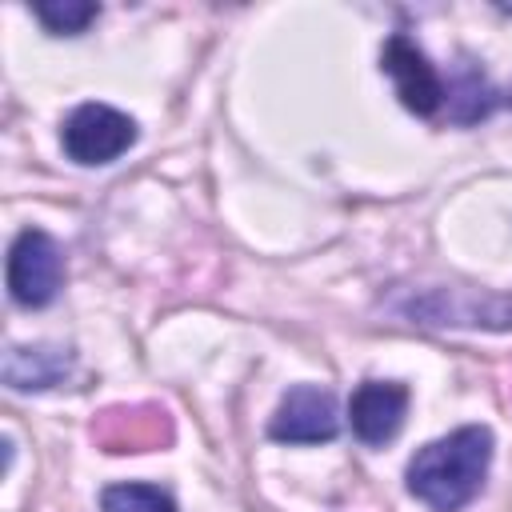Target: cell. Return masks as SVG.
Listing matches in <instances>:
<instances>
[{
    "instance_id": "6da1fadb",
    "label": "cell",
    "mask_w": 512,
    "mask_h": 512,
    "mask_svg": "<svg viewBox=\"0 0 512 512\" xmlns=\"http://www.w3.org/2000/svg\"><path fill=\"white\" fill-rule=\"evenodd\" d=\"M492 464V432L484 424H464L408 460V492L428 512H460L484 488Z\"/></svg>"
},
{
    "instance_id": "7a4b0ae2",
    "label": "cell",
    "mask_w": 512,
    "mask_h": 512,
    "mask_svg": "<svg viewBox=\"0 0 512 512\" xmlns=\"http://www.w3.org/2000/svg\"><path fill=\"white\" fill-rule=\"evenodd\" d=\"M136 120L120 108H108V104H80L68 112L64 128H60V144L68 152V160L76 164H112L120 160L132 144H136Z\"/></svg>"
},
{
    "instance_id": "3957f363",
    "label": "cell",
    "mask_w": 512,
    "mask_h": 512,
    "mask_svg": "<svg viewBox=\"0 0 512 512\" xmlns=\"http://www.w3.org/2000/svg\"><path fill=\"white\" fill-rule=\"evenodd\" d=\"M64 284V248L44 228H24L8 248V292L20 308H44Z\"/></svg>"
},
{
    "instance_id": "277c9868",
    "label": "cell",
    "mask_w": 512,
    "mask_h": 512,
    "mask_svg": "<svg viewBox=\"0 0 512 512\" xmlns=\"http://www.w3.org/2000/svg\"><path fill=\"white\" fill-rule=\"evenodd\" d=\"M92 440L104 452H152L172 444V416L160 404H112L92 420Z\"/></svg>"
},
{
    "instance_id": "5b68a950",
    "label": "cell",
    "mask_w": 512,
    "mask_h": 512,
    "mask_svg": "<svg viewBox=\"0 0 512 512\" xmlns=\"http://www.w3.org/2000/svg\"><path fill=\"white\" fill-rule=\"evenodd\" d=\"M380 68L392 76L396 96L408 112L416 116H432L444 104V84L436 76V68L428 64V56L416 48V40L408 32H392L380 48Z\"/></svg>"
},
{
    "instance_id": "8992f818",
    "label": "cell",
    "mask_w": 512,
    "mask_h": 512,
    "mask_svg": "<svg viewBox=\"0 0 512 512\" xmlns=\"http://www.w3.org/2000/svg\"><path fill=\"white\" fill-rule=\"evenodd\" d=\"M340 428L336 420V400L320 384H296L284 392L276 416L268 420V436L280 444H320L332 440Z\"/></svg>"
},
{
    "instance_id": "52a82bcc",
    "label": "cell",
    "mask_w": 512,
    "mask_h": 512,
    "mask_svg": "<svg viewBox=\"0 0 512 512\" xmlns=\"http://www.w3.org/2000/svg\"><path fill=\"white\" fill-rule=\"evenodd\" d=\"M408 316L424 324H468V328H512V296L476 288H436L408 304Z\"/></svg>"
},
{
    "instance_id": "ba28073f",
    "label": "cell",
    "mask_w": 512,
    "mask_h": 512,
    "mask_svg": "<svg viewBox=\"0 0 512 512\" xmlns=\"http://www.w3.org/2000/svg\"><path fill=\"white\" fill-rule=\"evenodd\" d=\"M404 412H408V388L404 384H392V380H364L352 392V400H348L352 432L368 448L388 444L400 432Z\"/></svg>"
},
{
    "instance_id": "9c48e42d",
    "label": "cell",
    "mask_w": 512,
    "mask_h": 512,
    "mask_svg": "<svg viewBox=\"0 0 512 512\" xmlns=\"http://www.w3.org/2000/svg\"><path fill=\"white\" fill-rule=\"evenodd\" d=\"M68 372H72V352L56 348V344H36V348L12 344L4 352V384L16 388V392L56 388V384L68 380Z\"/></svg>"
},
{
    "instance_id": "30bf717a",
    "label": "cell",
    "mask_w": 512,
    "mask_h": 512,
    "mask_svg": "<svg viewBox=\"0 0 512 512\" xmlns=\"http://www.w3.org/2000/svg\"><path fill=\"white\" fill-rule=\"evenodd\" d=\"M492 104H496V92L488 88L484 72L472 68V64H464L456 72V84H452V120L456 124H472V120L488 116Z\"/></svg>"
},
{
    "instance_id": "8fae6325",
    "label": "cell",
    "mask_w": 512,
    "mask_h": 512,
    "mask_svg": "<svg viewBox=\"0 0 512 512\" xmlns=\"http://www.w3.org/2000/svg\"><path fill=\"white\" fill-rule=\"evenodd\" d=\"M100 508H104V512H176V504H172V496H168L164 488H156V484H136V480L104 488V492H100Z\"/></svg>"
},
{
    "instance_id": "7c38bea8",
    "label": "cell",
    "mask_w": 512,
    "mask_h": 512,
    "mask_svg": "<svg viewBox=\"0 0 512 512\" xmlns=\"http://www.w3.org/2000/svg\"><path fill=\"white\" fill-rule=\"evenodd\" d=\"M96 4H88V0H44V4H36V16H40V24L48 28V32H56V36H76V32H84L92 20H96Z\"/></svg>"
}]
</instances>
